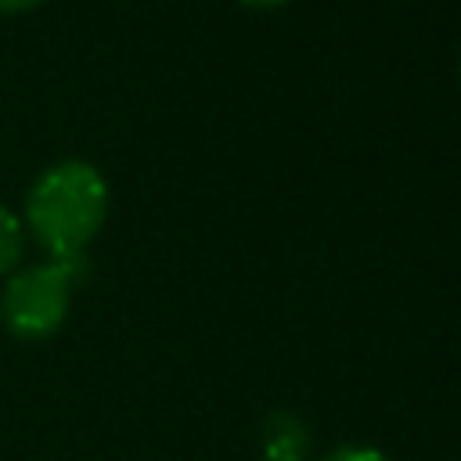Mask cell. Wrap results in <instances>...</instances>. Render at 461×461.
Here are the masks:
<instances>
[{
  "label": "cell",
  "instance_id": "8992f818",
  "mask_svg": "<svg viewBox=\"0 0 461 461\" xmlns=\"http://www.w3.org/2000/svg\"><path fill=\"white\" fill-rule=\"evenodd\" d=\"M238 4H245L252 11H274V7H285L288 0H238Z\"/></svg>",
  "mask_w": 461,
  "mask_h": 461
},
{
  "label": "cell",
  "instance_id": "6da1fadb",
  "mask_svg": "<svg viewBox=\"0 0 461 461\" xmlns=\"http://www.w3.org/2000/svg\"><path fill=\"white\" fill-rule=\"evenodd\" d=\"M104 216L108 184L83 158L47 166L25 194V227L50 252V259L83 256V249L104 227Z\"/></svg>",
  "mask_w": 461,
  "mask_h": 461
},
{
  "label": "cell",
  "instance_id": "5b68a950",
  "mask_svg": "<svg viewBox=\"0 0 461 461\" xmlns=\"http://www.w3.org/2000/svg\"><path fill=\"white\" fill-rule=\"evenodd\" d=\"M321 461H389V457L378 447H367V443H339Z\"/></svg>",
  "mask_w": 461,
  "mask_h": 461
},
{
  "label": "cell",
  "instance_id": "277c9868",
  "mask_svg": "<svg viewBox=\"0 0 461 461\" xmlns=\"http://www.w3.org/2000/svg\"><path fill=\"white\" fill-rule=\"evenodd\" d=\"M18 259H22V220L0 205V274L14 270Z\"/></svg>",
  "mask_w": 461,
  "mask_h": 461
},
{
  "label": "cell",
  "instance_id": "7a4b0ae2",
  "mask_svg": "<svg viewBox=\"0 0 461 461\" xmlns=\"http://www.w3.org/2000/svg\"><path fill=\"white\" fill-rule=\"evenodd\" d=\"M83 274H86L83 256H61V259L36 263V267L11 274L0 292L4 328L22 342L50 339L65 324L72 288L83 281Z\"/></svg>",
  "mask_w": 461,
  "mask_h": 461
},
{
  "label": "cell",
  "instance_id": "52a82bcc",
  "mask_svg": "<svg viewBox=\"0 0 461 461\" xmlns=\"http://www.w3.org/2000/svg\"><path fill=\"white\" fill-rule=\"evenodd\" d=\"M40 0H0V11H29L36 7Z\"/></svg>",
  "mask_w": 461,
  "mask_h": 461
},
{
  "label": "cell",
  "instance_id": "3957f363",
  "mask_svg": "<svg viewBox=\"0 0 461 461\" xmlns=\"http://www.w3.org/2000/svg\"><path fill=\"white\" fill-rule=\"evenodd\" d=\"M263 461H310V429L292 411H274L259 425Z\"/></svg>",
  "mask_w": 461,
  "mask_h": 461
}]
</instances>
